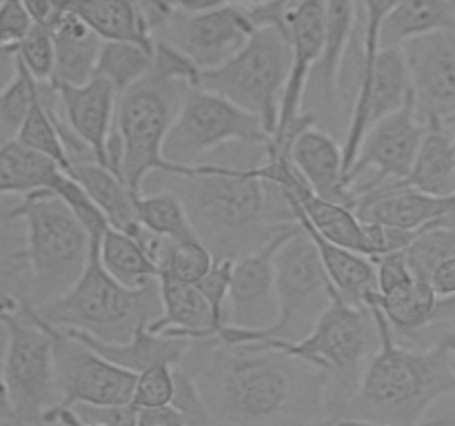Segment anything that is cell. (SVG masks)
<instances>
[{"label": "cell", "instance_id": "6da1fadb", "mask_svg": "<svg viewBox=\"0 0 455 426\" xmlns=\"http://www.w3.org/2000/svg\"><path fill=\"white\" fill-rule=\"evenodd\" d=\"M180 367L213 426H318L329 417V377L267 342L191 340Z\"/></svg>", "mask_w": 455, "mask_h": 426}, {"label": "cell", "instance_id": "7a4b0ae2", "mask_svg": "<svg viewBox=\"0 0 455 426\" xmlns=\"http://www.w3.org/2000/svg\"><path fill=\"white\" fill-rule=\"evenodd\" d=\"M167 178L213 257L238 260L298 226L283 189L258 176L256 167L203 162L191 176Z\"/></svg>", "mask_w": 455, "mask_h": 426}, {"label": "cell", "instance_id": "3957f363", "mask_svg": "<svg viewBox=\"0 0 455 426\" xmlns=\"http://www.w3.org/2000/svg\"><path fill=\"white\" fill-rule=\"evenodd\" d=\"M371 309L380 346L364 367L338 420L416 426L440 398L455 393V333L429 346L403 344L395 340L380 309Z\"/></svg>", "mask_w": 455, "mask_h": 426}, {"label": "cell", "instance_id": "277c9868", "mask_svg": "<svg viewBox=\"0 0 455 426\" xmlns=\"http://www.w3.org/2000/svg\"><path fill=\"white\" fill-rule=\"evenodd\" d=\"M22 222V257L29 275L31 306L69 291L92 256V238L65 202L52 191L29 193L9 209Z\"/></svg>", "mask_w": 455, "mask_h": 426}, {"label": "cell", "instance_id": "5b68a950", "mask_svg": "<svg viewBox=\"0 0 455 426\" xmlns=\"http://www.w3.org/2000/svg\"><path fill=\"white\" fill-rule=\"evenodd\" d=\"M100 240H92V256L78 282L60 297L31 306L53 328H74L102 342H127L160 313L158 280L140 288L116 282L98 256Z\"/></svg>", "mask_w": 455, "mask_h": 426}, {"label": "cell", "instance_id": "8992f818", "mask_svg": "<svg viewBox=\"0 0 455 426\" xmlns=\"http://www.w3.org/2000/svg\"><path fill=\"white\" fill-rule=\"evenodd\" d=\"M260 342L278 346L327 373L331 415L329 420H338L347 399L358 386L364 367L380 346V333L371 306L349 304L331 288L327 309L302 340L287 342L265 337Z\"/></svg>", "mask_w": 455, "mask_h": 426}, {"label": "cell", "instance_id": "52a82bcc", "mask_svg": "<svg viewBox=\"0 0 455 426\" xmlns=\"http://www.w3.org/2000/svg\"><path fill=\"white\" fill-rule=\"evenodd\" d=\"M191 84L149 74L116 98L114 127L123 140V180L133 195L145 191L151 173L191 176L194 167H176L164 160L163 145Z\"/></svg>", "mask_w": 455, "mask_h": 426}, {"label": "cell", "instance_id": "ba28073f", "mask_svg": "<svg viewBox=\"0 0 455 426\" xmlns=\"http://www.w3.org/2000/svg\"><path fill=\"white\" fill-rule=\"evenodd\" d=\"M291 69V43L275 25H260L235 56L200 71L196 87L227 98L262 122L269 138L278 124L280 100Z\"/></svg>", "mask_w": 455, "mask_h": 426}, {"label": "cell", "instance_id": "9c48e42d", "mask_svg": "<svg viewBox=\"0 0 455 426\" xmlns=\"http://www.w3.org/2000/svg\"><path fill=\"white\" fill-rule=\"evenodd\" d=\"M275 300L278 318L267 331L253 333L235 327H225L218 335L222 342H251L275 337V340H302L314 328L331 300V284L323 269L318 251L300 225L280 242L274 257Z\"/></svg>", "mask_w": 455, "mask_h": 426}, {"label": "cell", "instance_id": "30bf717a", "mask_svg": "<svg viewBox=\"0 0 455 426\" xmlns=\"http://www.w3.org/2000/svg\"><path fill=\"white\" fill-rule=\"evenodd\" d=\"M0 327L4 331L0 364L13 415L27 422H43L44 413L58 406L52 335L29 302L13 293L4 296Z\"/></svg>", "mask_w": 455, "mask_h": 426}, {"label": "cell", "instance_id": "8fae6325", "mask_svg": "<svg viewBox=\"0 0 455 426\" xmlns=\"http://www.w3.org/2000/svg\"><path fill=\"white\" fill-rule=\"evenodd\" d=\"M271 142L260 120L218 93L191 87L173 118L163 145L164 160L176 167H196L213 151L229 145L265 149Z\"/></svg>", "mask_w": 455, "mask_h": 426}, {"label": "cell", "instance_id": "7c38bea8", "mask_svg": "<svg viewBox=\"0 0 455 426\" xmlns=\"http://www.w3.org/2000/svg\"><path fill=\"white\" fill-rule=\"evenodd\" d=\"M43 324L52 335L58 406H129L136 373L105 359L71 333Z\"/></svg>", "mask_w": 455, "mask_h": 426}, {"label": "cell", "instance_id": "4fadbf2b", "mask_svg": "<svg viewBox=\"0 0 455 426\" xmlns=\"http://www.w3.org/2000/svg\"><path fill=\"white\" fill-rule=\"evenodd\" d=\"M253 31L256 25L247 9L229 3L204 12L169 9L151 36L180 49L200 71H204L235 56L247 44Z\"/></svg>", "mask_w": 455, "mask_h": 426}, {"label": "cell", "instance_id": "5bb4252c", "mask_svg": "<svg viewBox=\"0 0 455 426\" xmlns=\"http://www.w3.org/2000/svg\"><path fill=\"white\" fill-rule=\"evenodd\" d=\"M425 131L427 124L416 115L411 98L398 111L378 120L364 133L354 167L347 176L354 191V202L360 193L376 186L407 180Z\"/></svg>", "mask_w": 455, "mask_h": 426}, {"label": "cell", "instance_id": "9a60e30c", "mask_svg": "<svg viewBox=\"0 0 455 426\" xmlns=\"http://www.w3.org/2000/svg\"><path fill=\"white\" fill-rule=\"evenodd\" d=\"M411 84L416 115L425 124L455 122V34L431 31L398 44Z\"/></svg>", "mask_w": 455, "mask_h": 426}, {"label": "cell", "instance_id": "2e32d148", "mask_svg": "<svg viewBox=\"0 0 455 426\" xmlns=\"http://www.w3.org/2000/svg\"><path fill=\"white\" fill-rule=\"evenodd\" d=\"M411 98L409 71L404 65L403 49L380 47L369 67H358V89H355L354 106H351L349 129L342 142V167L345 178L354 167L355 154L360 149L364 133L389 114L404 106Z\"/></svg>", "mask_w": 455, "mask_h": 426}, {"label": "cell", "instance_id": "e0dca14e", "mask_svg": "<svg viewBox=\"0 0 455 426\" xmlns=\"http://www.w3.org/2000/svg\"><path fill=\"white\" fill-rule=\"evenodd\" d=\"M296 229V226H293ZM293 229L275 235L271 242L258 251L234 260L227 293V327L243 331H267L278 318V300H275V266L274 257L280 242Z\"/></svg>", "mask_w": 455, "mask_h": 426}, {"label": "cell", "instance_id": "ac0fdd59", "mask_svg": "<svg viewBox=\"0 0 455 426\" xmlns=\"http://www.w3.org/2000/svg\"><path fill=\"white\" fill-rule=\"evenodd\" d=\"M354 211L363 222L422 231L431 225L455 220V193L431 195L404 182H389L360 193L354 202Z\"/></svg>", "mask_w": 455, "mask_h": 426}, {"label": "cell", "instance_id": "d6986e66", "mask_svg": "<svg viewBox=\"0 0 455 426\" xmlns=\"http://www.w3.org/2000/svg\"><path fill=\"white\" fill-rule=\"evenodd\" d=\"M287 155L315 195L354 209V191L342 167V145L327 131L315 122L305 124L289 140Z\"/></svg>", "mask_w": 455, "mask_h": 426}, {"label": "cell", "instance_id": "ffe728a7", "mask_svg": "<svg viewBox=\"0 0 455 426\" xmlns=\"http://www.w3.org/2000/svg\"><path fill=\"white\" fill-rule=\"evenodd\" d=\"M62 120L89 146L98 164H102L105 142L114 127L116 93L114 84L102 75H92L84 84L53 83Z\"/></svg>", "mask_w": 455, "mask_h": 426}, {"label": "cell", "instance_id": "44dd1931", "mask_svg": "<svg viewBox=\"0 0 455 426\" xmlns=\"http://www.w3.org/2000/svg\"><path fill=\"white\" fill-rule=\"evenodd\" d=\"M158 296L160 313L147 324V331L189 337V340L218 335L220 327L213 320L207 297L200 293L196 284L158 273Z\"/></svg>", "mask_w": 455, "mask_h": 426}, {"label": "cell", "instance_id": "7402d4cb", "mask_svg": "<svg viewBox=\"0 0 455 426\" xmlns=\"http://www.w3.org/2000/svg\"><path fill=\"white\" fill-rule=\"evenodd\" d=\"M293 217H296L300 229L305 231L311 238V242H314L333 291H336L342 300L349 302V304L371 306L373 300L378 297L376 266H373L371 257L329 242V240H324L309 222H305L298 216Z\"/></svg>", "mask_w": 455, "mask_h": 426}, {"label": "cell", "instance_id": "603a6c76", "mask_svg": "<svg viewBox=\"0 0 455 426\" xmlns=\"http://www.w3.org/2000/svg\"><path fill=\"white\" fill-rule=\"evenodd\" d=\"M62 331L71 333L76 340L87 344L98 355L132 373H140L145 368L154 367V364H173L176 367V364L182 362V358H185L191 346L189 337L149 333L147 327L138 328L127 342H102L84 331H74V328H62Z\"/></svg>", "mask_w": 455, "mask_h": 426}, {"label": "cell", "instance_id": "cb8c5ba5", "mask_svg": "<svg viewBox=\"0 0 455 426\" xmlns=\"http://www.w3.org/2000/svg\"><path fill=\"white\" fill-rule=\"evenodd\" d=\"M355 29H358V0H324V43L309 83L314 80L327 106H333L336 100L342 60L354 43V36L358 34Z\"/></svg>", "mask_w": 455, "mask_h": 426}, {"label": "cell", "instance_id": "d4e9b609", "mask_svg": "<svg viewBox=\"0 0 455 426\" xmlns=\"http://www.w3.org/2000/svg\"><path fill=\"white\" fill-rule=\"evenodd\" d=\"M53 38V83L84 84L96 69L102 40L71 12L60 9L49 25Z\"/></svg>", "mask_w": 455, "mask_h": 426}, {"label": "cell", "instance_id": "484cf974", "mask_svg": "<svg viewBox=\"0 0 455 426\" xmlns=\"http://www.w3.org/2000/svg\"><path fill=\"white\" fill-rule=\"evenodd\" d=\"M60 9L78 16L100 40L154 44L138 0H60Z\"/></svg>", "mask_w": 455, "mask_h": 426}, {"label": "cell", "instance_id": "4316f807", "mask_svg": "<svg viewBox=\"0 0 455 426\" xmlns=\"http://www.w3.org/2000/svg\"><path fill=\"white\" fill-rule=\"evenodd\" d=\"M151 233L142 229L138 233H127L109 226L100 238L98 256L107 273L127 288H140L156 282L160 273L158 262L147 251Z\"/></svg>", "mask_w": 455, "mask_h": 426}, {"label": "cell", "instance_id": "83f0119b", "mask_svg": "<svg viewBox=\"0 0 455 426\" xmlns=\"http://www.w3.org/2000/svg\"><path fill=\"white\" fill-rule=\"evenodd\" d=\"M404 185L431 195L455 193V136L449 124H427Z\"/></svg>", "mask_w": 455, "mask_h": 426}, {"label": "cell", "instance_id": "f1b7e54d", "mask_svg": "<svg viewBox=\"0 0 455 426\" xmlns=\"http://www.w3.org/2000/svg\"><path fill=\"white\" fill-rule=\"evenodd\" d=\"M69 176L83 185L89 198L105 213L109 226L127 231V233H138L140 231L136 217V195L109 169L98 164L96 160H84V162L71 164Z\"/></svg>", "mask_w": 455, "mask_h": 426}, {"label": "cell", "instance_id": "f546056e", "mask_svg": "<svg viewBox=\"0 0 455 426\" xmlns=\"http://www.w3.org/2000/svg\"><path fill=\"white\" fill-rule=\"evenodd\" d=\"M60 173L53 160L29 149L16 138L0 142V195H25L47 191Z\"/></svg>", "mask_w": 455, "mask_h": 426}, {"label": "cell", "instance_id": "4dcf8cb0", "mask_svg": "<svg viewBox=\"0 0 455 426\" xmlns=\"http://www.w3.org/2000/svg\"><path fill=\"white\" fill-rule=\"evenodd\" d=\"M371 306L380 309L394 335L398 340L404 337L407 342L431 327L435 306H438V296L429 282L416 278L407 287L395 288L387 296H378Z\"/></svg>", "mask_w": 455, "mask_h": 426}, {"label": "cell", "instance_id": "1f68e13d", "mask_svg": "<svg viewBox=\"0 0 455 426\" xmlns=\"http://www.w3.org/2000/svg\"><path fill=\"white\" fill-rule=\"evenodd\" d=\"M136 217L142 229L169 242L198 240L185 204L172 189L151 191V193L142 191L140 195H136Z\"/></svg>", "mask_w": 455, "mask_h": 426}, {"label": "cell", "instance_id": "d6a6232c", "mask_svg": "<svg viewBox=\"0 0 455 426\" xmlns=\"http://www.w3.org/2000/svg\"><path fill=\"white\" fill-rule=\"evenodd\" d=\"M151 58H154V44L147 47L124 40H102L93 75H102L114 84L116 93H123L142 75L149 74Z\"/></svg>", "mask_w": 455, "mask_h": 426}, {"label": "cell", "instance_id": "836d02e7", "mask_svg": "<svg viewBox=\"0 0 455 426\" xmlns=\"http://www.w3.org/2000/svg\"><path fill=\"white\" fill-rule=\"evenodd\" d=\"M455 256V220L431 225L418 231L416 238L404 248V257L418 280L429 282L435 266Z\"/></svg>", "mask_w": 455, "mask_h": 426}, {"label": "cell", "instance_id": "e575fe53", "mask_svg": "<svg viewBox=\"0 0 455 426\" xmlns=\"http://www.w3.org/2000/svg\"><path fill=\"white\" fill-rule=\"evenodd\" d=\"M38 91L40 83L16 58V74L12 75V80L0 91V142L16 138L27 114L31 111L34 102L38 100Z\"/></svg>", "mask_w": 455, "mask_h": 426}, {"label": "cell", "instance_id": "d590c367", "mask_svg": "<svg viewBox=\"0 0 455 426\" xmlns=\"http://www.w3.org/2000/svg\"><path fill=\"white\" fill-rule=\"evenodd\" d=\"M16 140H20L22 145H27L29 149L38 151V154L47 155V158L53 160V162L60 167V171L67 173V176L71 173L69 155H67L65 145H62V138L60 133H58L56 124H53V120L49 118L47 109H44L43 100H40V91H38V100L34 102L31 111L27 114L22 127L18 129Z\"/></svg>", "mask_w": 455, "mask_h": 426}, {"label": "cell", "instance_id": "8d00e7d4", "mask_svg": "<svg viewBox=\"0 0 455 426\" xmlns=\"http://www.w3.org/2000/svg\"><path fill=\"white\" fill-rule=\"evenodd\" d=\"M213 264V253L200 240L167 242L160 256V273H167L180 282L196 284Z\"/></svg>", "mask_w": 455, "mask_h": 426}, {"label": "cell", "instance_id": "74e56055", "mask_svg": "<svg viewBox=\"0 0 455 426\" xmlns=\"http://www.w3.org/2000/svg\"><path fill=\"white\" fill-rule=\"evenodd\" d=\"M47 191L58 195V198L69 207V211L74 213L76 220L84 226V231H87L92 240H100L102 235H105V231L109 229V222H107L105 213L96 207V202L89 198V193L83 189V185H80L76 178L60 171L53 178V182L49 185Z\"/></svg>", "mask_w": 455, "mask_h": 426}, {"label": "cell", "instance_id": "f35d334b", "mask_svg": "<svg viewBox=\"0 0 455 426\" xmlns=\"http://www.w3.org/2000/svg\"><path fill=\"white\" fill-rule=\"evenodd\" d=\"M16 58L38 83H52L56 53H53V38L49 27L31 22L25 38L16 44Z\"/></svg>", "mask_w": 455, "mask_h": 426}, {"label": "cell", "instance_id": "ab89813d", "mask_svg": "<svg viewBox=\"0 0 455 426\" xmlns=\"http://www.w3.org/2000/svg\"><path fill=\"white\" fill-rule=\"evenodd\" d=\"M173 393H176L173 364H154V367L136 373V384H133V395L129 406L133 411L172 406Z\"/></svg>", "mask_w": 455, "mask_h": 426}, {"label": "cell", "instance_id": "60d3db41", "mask_svg": "<svg viewBox=\"0 0 455 426\" xmlns=\"http://www.w3.org/2000/svg\"><path fill=\"white\" fill-rule=\"evenodd\" d=\"M231 266H234V260H231V257H213L212 269L196 282L200 293L207 297L209 306H212L213 320H216V324L220 327V331L229 324V320H227V293H229Z\"/></svg>", "mask_w": 455, "mask_h": 426}, {"label": "cell", "instance_id": "b9f144b4", "mask_svg": "<svg viewBox=\"0 0 455 426\" xmlns=\"http://www.w3.org/2000/svg\"><path fill=\"white\" fill-rule=\"evenodd\" d=\"M149 71L163 75V78L182 80L191 87H196L200 78V69L196 67V62L189 56H185L180 49L160 38H154V58H151Z\"/></svg>", "mask_w": 455, "mask_h": 426}, {"label": "cell", "instance_id": "7bdbcfd3", "mask_svg": "<svg viewBox=\"0 0 455 426\" xmlns=\"http://www.w3.org/2000/svg\"><path fill=\"white\" fill-rule=\"evenodd\" d=\"M373 266H376V282H378V296H387V293L395 291V288L407 287L409 282L416 280L407 264L404 251L385 253V256L371 257Z\"/></svg>", "mask_w": 455, "mask_h": 426}, {"label": "cell", "instance_id": "ee69618b", "mask_svg": "<svg viewBox=\"0 0 455 426\" xmlns=\"http://www.w3.org/2000/svg\"><path fill=\"white\" fill-rule=\"evenodd\" d=\"M29 27L31 18L22 0H0V51L16 47Z\"/></svg>", "mask_w": 455, "mask_h": 426}, {"label": "cell", "instance_id": "f6af8a7d", "mask_svg": "<svg viewBox=\"0 0 455 426\" xmlns=\"http://www.w3.org/2000/svg\"><path fill=\"white\" fill-rule=\"evenodd\" d=\"M333 426H380L360 420H327ZM416 426H455V393L440 398Z\"/></svg>", "mask_w": 455, "mask_h": 426}, {"label": "cell", "instance_id": "bcb514c9", "mask_svg": "<svg viewBox=\"0 0 455 426\" xmlns=\"http://www.w3.org/2000/svg\"><path fill=\"white\" fill-rule=\"evenodd\" d=\"M9 220L7 211H0V226ZM20 271L25 269V257H22V244L20 247H12L9 240L3 235L0 229V284L12 282Z\"/></svg>", "mask_w": 455, "mask_h": 426}, {"label": "cell", "instance_id": "7dc6e473", "mask_svg": "<svg viewBox=\"0 0 455 426\" xmlns=\"http://www.w3.org/2000/svg\"><path fill=\"white\" fill-rule=\"evenodd\" d=\"M136 426H187V422L185 415L172 404V406L136 411Z\"/></svg>", "mask_w": 455, "mask_h": 426}, {"label": "cell", "instance_id": "c3c4849f", "mask_svg": "<svg viewBox=\"0 0 455 426\" xmlns=\"http://www.w3.org/2000/svg\"><path fill=\"white\" fill-rule=\"evenodd\" d=\"M431 288L438 297H453L455 296V256L440 262L429 278Z\"/></svg>", "mask_w": 455, "mask_h": 426}, {"label": "cell", "instance_id": "681fc988", "mask_svg": "<svg viewBox=\"0 0 455 426\" xmlns=\"http://www.w3.org/2000/svg\"><path fill=\"white\" fill-rule=\"evenodd\" d=\"M43 422H60L62 426H111L107 422H84L71 406H53L43 415Z\"/></svg>", "mask_w": 455, "mask_h": 426}, {"label": "cell", "instance_id": "f907efd6", "mask_svg": "<svg viewBox=\"0 0 455 426\" xmlns=\"http://www.w3.org/2000/svg\"><path fill=\"white\" fill-rule=\"evenodd\" d=\"M229 3H234V0H164L167 7L180 9V12H204V9H213Z\"/></svg>", "mask_w": 455, "mask_h": 426}, {"label": "cell", "instance_id": "816d5d0a", "mask_svg": "<svg viewBox=\"0 0 455 426\" xmlns=\"http://www.w3.org/2000/svg\"><path fill=\"white\" fill-rule=\"evenodd\" d=\"M13 74H16V47L3 49L0 51V91L12 80Z\"/></svg>", "mask_w": 455, "mask_h": 426}, {"label": "cell", "instance_id": "f5cc1de1", "mask_svg": "<svg viewBox=\"0 0 455 426\" xmlns=\"http://www.w3.org/2000/svg\"><path fill=\"white\" fill-rule=\"evenodd\" d=\"M9 417H13V406L12 398H9L7 382H4L3 375V364H0V420H9Z\"/></svg>", "mask_w": 455, "mask_h": 426}, {"label": "cell", "instance_id": "db71d44e", "mask_svg": "<svg viewBox=\"0 0 455 426\" xmlns=\"http://www.w3.org/2000/svg\"><path fill=\"white\" fill-rule=\"evenodd\" d=\"M0 426H43V422H27L20 417H9V420H0Z\"/></svg>", "mask_w": 455, "mask_h": 426}, {"label": "cell", "instance_id": "11a10c76", "mask_svg": "<svg viewBox=\"0 0 455 426\" xmlns=\"http://www.w3.org/2000/svg\"><path fill=\"white\" fill-rule=\"evenodd\" d=\"M43 426H62L60 422H43Z\"/></svg>", "mask_w": 455, "mask_h": 426}, {"label": "cell", "instance_id": "9f6ffc18", "mask_svg": "<svg viewBox=\"0 0 455 426\" xmlns=\"http://www.w3.org/2000/svg\"><path fill=\"white\" fill-rule=\"evenodd\" d=\"M7 296V293H4ZM4 296H0V309H3V302H4Z\"/></svg>", "mask_w": 455, "mask_h": 426}, {"label": "cell", "instance_id": "6f0895ef", "mask_svg": "<svg viewBox=\"0 0 455 426\" xmlns=\"http://www.w3.org/2000/svg\"><path fill=\"white\" fill-rule=\"evenodd\" d=\"M449 328H451V331H453V333H455V318H453V320H451V327H449Z\"/></svg>", "mask_w": 455, "mask_h": 426}, {"label": "cell", "instance_id": "680465c9", "mask_svg": "<svg viewBox=\"0 0 455 426\" xmlns=\"http://www.w3.org/2000/svg\"><path fill=\"white\" fill-rule=\"evenodd\" d=\"M318 426H333V424H329V422H323V424H318Z\"/></svg>", "mask_w": 455, "mask_h": 426}]
</instances>
